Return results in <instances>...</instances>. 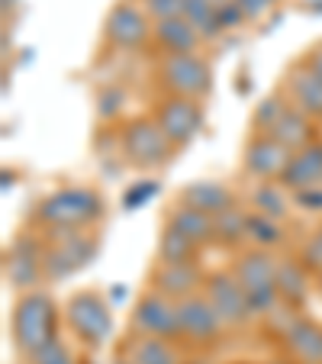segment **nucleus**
Instances as JSON below:
<instances>
[{"mask_svg": "<svg viewBox=\"0 0 322 364\" xmlns=\"http://www.w3.org/2000/svg\"><path fill=\"white\" fill-rule=\"evenodd\" d=\"M103 216V197L90 187H58L33 210V223L52 232H84Z\"/></svg>", "mask_w": 322, "mask_h": 364, "instance_id": "nucleus-1", "label": "nucleus"}, {"mask_svg": "<svg viewBox=\"0 0 322 364\" xmlns=\"http://www.w3.org/2000/svg\"><path fill=\"white\" fill-rule=\"evenodd\" d=\"M58 303L45 290H26L16 296L14 316H10V336L20 355H36L42 345L58 338Z\"/></svg>", "mask_w": 322, "mask_h": 364, "instance_id": "nucleus-2", "label": "nucleus"}, {"mask_svg": "<svg viewBox=\"0 0 322 364\" xmlns=\"http://www.w3.org/2000/svg\"><path fill=\"white\" fill-rule=\"evenodd\" d=\"M232 274L242 284L248 303L258 316H267L274 306H281L277 294V258L267 248H242L232 262Z\"/></svg>", "mask_w": 322, "mask_h": 364, "instance_id": "nucleus-3", "label": "nucleus"}, {"mask_svg": "<svg viewBox=\"0 0 322 364\" xmlns=\"http://www.w3.org/2000/svg\"><path fill=\"white\" fill-rule=\"evenodd\" d=\"M119 149H123V159L129 161L139 171H155V168H165L171 161L174 149L168 142V136L161 132V126L155 123V117H132L119 126Z\"/></svg>", "mask_w": 322, "mask_h": 364, "instance_id": "nucleus-4", "label": "nucleus"}, {"mask_svg": "<svg viewBox=\"0 0 322 364\" xmlns=\"http://www.w3.org/2000/svg\"><path fill=\"white\" fill-rule=\"evenodd\" d=\"M158 84L171 97H190L203 100L213 90V68L200 52H184V55H161L158 62Z\"/></svg>", "mask_w": 322, "mask_h": 364, "instance_id": "nucleus-5", "label": "nucleus"}, {"mask_svg": "<svg viewBox=\"0 0 322 364\" xmlns=\"http://www.w3.org/2000/svg\"><path fill=\"white\" fill-rule=\"evenodd\" d=\"M65 323L87 348H97V345H103L110 338L113 313L97 290H77L65 303Z\"/></svg>", "mask_w": 322, "mask_h": 364, "instance_id": "nucleus-6", "label": "nucleus"}, {"mask_svg": "<svg viewBox=\"0 0 322 364\" xmlns=\"http://www.w3.org/2000/svg\"><path fill=\"white\" fill-rule=\"evenodd\" d=\"M103 39L119 52H136V48H145L155 39V26H151V16L136 0H117L107 20H103Z\"/></svg>", "mask_w": 322, "mask_h": 364, "instance_id": "nucleus-7", "label": "nucleus"}, {"mask_svg": "<svg viewBox=\"0 0 322 364\" xmlns=\"http://www.w3.org/2000/svg\"><path fill=\"white\" fill-rule=\"evenodd\" d=\"M4 277L16 294L39 290V284L45 281V242H39L29 232L16 235L14 245L4 255Z\"/></svg>", "mask_w": 322, "mask_h": 364, "instance_id": "nucleus-8", "label": "nucleus"}, {"mask_svg": "<svg viewBox=\"0 0 322 364\" xmlns=\"http://www.w3.org/2000/svg\"><path fill=\"white\" fill-rule=\"evenodd\" d=\"M97 239L87 232H52L45 235V281H65L87 262H94Z\"/></svg>", "mask_w": 322, "mask_h": 364, "instance_id": "nucleus-9", "label": "nucleus"}, {"mask_svg": "<svg viewBox=\"0 0 322 364\" xmlns=\"http://www.w3.org/2000/svg\"><path fill=\"white\" fill-rule=\"evenodd\" d=\"M132 332L149 338L181 342V303L149 287L132 309Z\"/></svg>", "mask_w": 322, "mask_h": 364, "instance_id": "nucleus-10", "label": "nucleus"}, {"mask_svg": "<svg viewBox=\"0 0 322 364\" xmlns=\"http://www.w3.org/2000/svg\"><path fill=\"white\" fill-rule=\"evenodd\" d=\"M151 117H155V123L161 126V132L168 136V142L181 151L203 129V100L165 94L155 103V113H151Z\"/></svg>", "mask_w": 322, "mask_h": 364, "instance_id": "nucleus-11", "label": "nucleus"}, {"mask_svg": "<svg viewBox=\"0 0 322 364\" xmlns=\"http://www.w3.org/2000/svg\"><path fill=\"white\" fill-rule=\"evenodd\" d=\"M203 294H206V300L213 303V309L220 313V319H222V326H226V329H245V326L258 316V313H254V306L248 303L242 284L235 281L232 271H216V274H206Z\"/></svg>", "mask_w": 322, "mask_h": 364, "instance_id": "nucleus-12", "label": "nucleus"}, {"mask_svg": "<svg viewBox=\"0 0 322 364\" xmlns=\"http://www.w3.org/2000/svg\"><path fill=\"white\" fill-rule=\"evenodd\" d=\"M222 319L213 309V303L206 300V294L187 296L181 300V342H193V345H216L222 336Z\"/></svg>", "mask_w": 322, "mask_h": 364, "instance_id": "nucleus-13", "label": "nucleus"}, {"mask_svg": "<svg viewBox=\"0 0 322 364\" xmlns=\"http://www.w3.org/2000/svg\"><path fill=\"white\" fill-rule=\"evenodd\" d=\"M290 155L294 151H287L277 139L252 132V139L245 142V151H242V168L258 181H281L290 165Z\"/></svg>", "mask_w": 322, "mask_h": 364, "instance_id": "nucleus-14", "label": "nucleus"}, {"mask_svg": "<svg viewBox=\"0 0 322 364\" xmlns=\"http://www.w3.org/2000/svg\"><path fill=\"white\" fill-rule=\"evenodd\" d=\"M203 281H206V274L200 271V264H158L155 262V268H151V274H149L151 290L171 296V300H178V303L200 294Z\"/></svg>", "mask_w": 322, "mask_h": 364, "instance_id": "nucleus-15", "label": "nucleus"}, {"mask_svg": "<svg viewBox=\"0 0 322 364\" xmlns=\"http://www.w3.org/2000/svg\"><path fill=\"white\" fill-rule=\"evenodd\" d=\"M284 90H287V100L294 103L300 113H306L309 119L322 123V77H316L306 65H296L290 68L287 81H284Z\"/></svg>", "mask_w": 322, "mask_h": 364, "instance_id": "nucleus-16", "label": "nucleus"}, {"mask_svg": "<svg viewBox=\"0 0 322 364\" xmlns=\"http://www.w3.org/2000/svg\"><path fill=\"white\" fill-rule=\"evenodd\" d=\"M284 351L296 364H322V326L306 316H296L294 326L284 332Z\"/></svg>", "mask_w": 322, "mask_h": 364, "instance_id": "nucleus-17", "label": "nucleus"}, {"mask_svg": "<svg viewBox=\"0 0 322 364\" xmlns=\"http://www.w3.org/2000/svg\"><path fill=\"white\" fill-rule=\"evenodd\" d=\"M281 184L287 187L290 193L309 191V187H322V139H316L306 149L290 155V165H287V171H284Z\"/></svg>", "mask_w": 322, "mask_h": 364, "instance_id": "nucleus-18", "label": "nucleus"}, {"mask_svg": "<svg viewBox=\"0 0 322 364\" xmlns=\"http://www.w3.org/2000/svg\"><path fill=\"white\" fill-rule=\"evenodd\" d=\"M178 200L187 206H193V210H200V213H206V216H220L222 210L239 203L235 193L229 191L226 184H216V181H193V184H187L184 191L178 193Z\"/></svg>", "mask_w": 322, "mask_h": 364, "instance_id": "nucleus-19", "label": "nucleus"}, {"mask_svg": "<svg viewBox=\"0 0 322 364\" xmlns=\"http://www.w3.org/2000/svg\"><path fill=\"white\" fill-rule=\"evenodd\" d=\"M165 226L178 229L181 235H187L190 242H197L200 248L216 245V226H213V216L200 213V210H193V206L181 203V200L171 206V210H168Z\"/></svg>", "mask_w": 322, "mask_h": 364, "instance_id": "nucleus-20", "label": "nucleus"}, {"mask_svg": "<svg viewBox=\"0 0 322 364\" xmlns=\"http://www.w3.org/2000/svg\"><path fill=\"white\" fill-rule=\"evenodd\" d=\"M267 136L277 139V142H281L287 151H300V149H306L309 142H316V139H319V136H316V119H309L306 113H300L294 103H290L287 110L281 113V119H277L274 129L267 132Z\"/></svg>", "mask_w": 322, "mask_h": 364, "instance_id": "nucleus-21", "label": "nucleus"}, {"mask_svg": "<svg viewBox=\"0 0 322 364\" xmlns=\"http://www.w3.org/2000/svg\"><path fill=\"white\" fill-rule=\"evenodd\" d=\"M200 33L184 20V16H171V20L155 23V46L165 55H184V52H197L200 48Z\"/></svg>", "mask_w": 322, "mask_h": 364, "instance_id": "nucleus-22", "label": "nucleus"}, {"mask_svg": "<svg viewBox=\"0 0 322 364\" xmlns=\"http://www.w3.org/2000/svg\"><path fill=\"white\" fill-rule=\"evenodd\" d=\"M277 294L281 303L300 309L309 296V271L300 258H277Z\"/></svg>", "mask_w": 322, "mask_h": 364, "instance_id": "nucleus-23", "label": "nucleus"}, {"mask_svg": "<svg viewBox=\"0 0 322 364\" xmlns=\"http://www.w3.org/2000/svg\"><path fill=\"white\" fill-rule=\"evenodd\" d=\"M248 223H252V210L245 206H229L220 216H213V226H216V245L222 248H242L248 242Z\"/></svg>", "mask_w": 322, "mask_h": 364, "instance_id": "nucleus-24", "label": "nucleus"}, {"mask_svg": "<svg viewBox=\"0 0 322 364\" xmlns=\"http://www.w3.org/2000/svg\"><path fill=\"white\" fill-rule=\"evenodd\" d=\"M181 16L197 29L203 42L220 39V33L226 29L220 16V0H184V14Z\"/></svg>", "mask_w": 322, "mask_h": 364, "instance_id": "nucleus-25", "label": "nucleus"}, {"mask_svg": "<svg viewBox=\"0 0 322 364\" xmlns=\"http://www.w3.org/2000/svg\"><path fill=\"white\" fill-rule=\"evenodd\" d=\"M200 252L203 248L197 242H190L171 226H165L158 235V264H197Z\"/></svg>", "mask_w": 322, "mask_h": 364, "instance_id": "nucleus-26", "label": "nucleus"}, {"mask_svg": "<svg viewBox=\"0 0 322 364\" xmlns=\"http://www.w3.org/2000/svg\"><path fill=\"white\" fill-rule=\"evenodd\" d=\"M287 187L281 181H264V184L254 187L252 193V213H261L267 220H281L287 213Z\"/></svg>", "mask_w": 322, "mask_h": 364, "instance_id": "nucleus-27", "label": "nucleus"}, {"mask_svg": "<svg viewBox=\"0 0 322 364\" xmlns=\"http://www.w3.org/2000/svg\"><path fill=\"white\" fill-rule=\"evenodd\" d=\"M132 364H181V358L174 351V342L142 336L132 345Z\"/></svg>", "mask_w": 322, "mask_h": 364, "instance_id": "nucleus-28", "label": "nucleus"}, {"mask_svg": "<svg viewBox=\"0 0 322 364\" xmlns=\"http://www.w3.org/2000/svg\"><path fill=\"white\" fill-rule=\"evenodd\" d=\"M290 107V100L287 97H281V94H271V97H264V100L254 107V113H252V129L254 132H261V136H267V132L274 129V123L281 119V113Z\"/></svg>", "mask_w": 322, "mask_h": 364, "instance_id": "nucleus-29", "label": "nucleus"}, {"mask_svg": "<svg viewBox=\"0 0 322 364\" xmlns=\"http://www.w3.org/2000/svg\"><path fill=\"white\" fill-rule=\"evenodd\" d=\"M248 242H252V248H267V252H271L274 245L284 242V229L277 226V220H267V216H261V213H252Z\"/></svg>", "mask_w": 322, "mask_h": 364, "instance_id": "nucleus-30", "label": "nucleus"}, {"mask_svg": "<svg viewBox=\"0 0 322 364\" xmlns=\"http://www.w3.org/2000/svg\"><path fill=\"white\" fill-rule=\"evenodd\" d=\"M26 361H29V364H77L75 355H71V348L62 342V338H55V342L42 345V348L36 351V355H29Z\"/></svg>", "mask_w": 322, "mask_h": 364, "instance_id": "nucleus-31", "label": "nucleus"}, {"mask_svg": "<svg viewBox=\"0 0 322 364\" xmlns=\"http://www.w3.org/2000/svg\"><path fill=\"white\" fill-rule=\"evenodd\" d=\"M300 262L306 264L309 274H322V223L313 229V235H309V239L303 242Z\"/></svg>", "mask_w": 322, "mask_h": 364, "instance_id": "nucleus-32", "label": "nucleus"}, {"mask_svg": "<svg viewBox=\"0 0 322 364\" xmlns=\"http://www.w3.org/2000/svg\"><path fill=\"white\" fill-rule=\"evenodd\" d=\"M139 7L155 23H161V20H171V16L184 14V0H139Z\"/></svg>", "mask_w": 322, "mask_h": 364, "instance_id": "nucleus-33", "label": "nucleus"}, {"mask_svg": "<svg viewBox=\"0 0 322 364\" xmlns=\"http://www.w3.org/2000/svg\"><path fill=\"white\" fill-rule=\"evenodd\" d=\"M232 4L242 14V20H258V16H264L267 10L274 7L277 0H232Z\"/></svg>", "mask_w": 322, "mask_h": 364, "instance_id": "nucleus-34", "label": "nucleus"}, {"mask_svg": "<svg viewBox=\"0 0 322 364\" xmlns=\"http://www.w3.org/2000/svg\"><path fill=\"white\" fill-rule=\"evenodd\" d=\"M97 107H100V119H113L119 113V107H123V94H119L117 87H110V90H103L100 94V100H97Z\"/></svg>", "mask_w": 322, "mask_h": 364, "instance_id": "nucleus-35", "label": "nucleus"}, {"mask_svg": "<svg viewBox=\"0 0 322 364\" xmlns=\"http://www.w3.org/2000/svg\"><path fill=\"white\" fill-rule=\"evenodd\" d=\"M294 200L303 206V210H313V213H319L322 210V187H309V191H296Z\"/></svg>", "mask_w": 322, "mask_h": 364, "instance_id": "nucleus-36", "label": "nucleus"}, {"mask_svg": "<svg viewBox=\"0 0 322 364\" xmlns=\"http://www.w3.org/2000/svg\"><path fill=\"white\" fill-rule=\"evenodd\" d=\"M303 65H306V68L313 71L316 77H322V42H316V46L309 48L306 58H303Z\"/></svg>", "mask_w": 322, "mask_h": 364, "instance_id": "nucleus-37", "label": "nucleus"}, {"mask_svg": "<svg viewBox=\"0 0 322 364\" xmlns=\"http://www.w3.org/2000/svg\"><path fill=\"white\" fill-rule=\"evenodd\" d=\"M151 193H155V184H145V187H132V191L126 193V200H123V203H126V210H132V206H136L139 200H142V203H145V200H149Z\"/></svg>", "mask_w": 322, "mask_h": 364, "instance_id": "nucleus-38", "label": "nucleus"}, {"mask_svg": "<svg viewBox=\"0 0 322 364\" xmlns=\"http://www.w3.org/2000/svg\"><path fill=\"white\" fill-rule=\"evenodd\" d=\"M16 7V0H4V16H10V10Z\"/></svg>", "mask_w": 322, "mask_h": 364, "instance_id": "nucleus-39", "label": "nucleus"}, {"mask_svg": "<svg viewBox=\"0 0 322 364\" xmlns=\"http://www.w3.org/2000/svg\"><path fill=\"white\" fill-rule=\"evenodd\" d=\"M274 364H296V361H274Z\"/></svg>", "mask_w": 322, "mask_h": 364, "instance_id": "nucleus-40", "label": "nucleus"}, {"mask_svg": "<svg viewBox=\"0 0 322 364\" xmlns=\"http://www.w3.org/2000/svg\"><path fill=\"white\" fill-rule=\"evenodd\" d=\"M187 364H203V361H187Z\"/></svg>", "mask_w": 322, "mask_h": 364, "instance_id": "nucleus-41", "label": "nucleus"}, {"mask_svg": "<svg viewBox=\"0 0 322 364\" xmlns=\"http://www.w3.org/2000/svg\"><path fill=\"white\" fill-rule=\"evenodd\" d=\"M239 364H245V361H239Z\"/></svg>", "mask_w": 322, "mask_h": 364, "instance_id": "nucleus-42", "label": "nucleus"}]
</instances>
